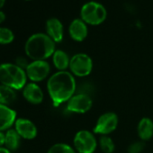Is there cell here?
<instances>
[{"instance_id":"cell-10","label":"cell","mask_w":153,"mask_h":153,"mask_svg":"<svg viewBox=\"0 0 153 153\" xmlns=\"http://www.w3.org/2000/svg\"><path fill=\"white\" fill-rule=\"evenodd\" d=\"M15 130L20 135L22 139L25 140H33L36 138L38 131L36 125L29 119L26 118H17L15 124Z\"/></svg>"},{"instance_id":"cell-17","label":"cell","mask_w":153,"mask_h":153,"mask_svg":"<svg viewBox=\"0 0 153 153\" xmlns=\"http://www.w3.org/2000/svg\"><path fill=\"white\" fill-rule=\"evenodd\" d=\"M21 137L17 133V131L11 128L6 131V141H5V147L9 149L11 152L16 151L21 143Z\"/></svg>"},{"instance_id":"cell-8","label":"cell","mask_w":153,"mask_h":153,"mask_svg":"<svg viewBox=\"0 0 153 153\" xmlns=\"http://www.w3.org/2000/svg\"><path fill=\"white\" fill-rule=\"evenodd\" d=\"M118 125V116L113 112L105 113L97 119L94 132L101 135H107L113 132Z\"/></svg>"},{"instance_id":"cell-16","label":"cell","mask_w":153,"mask_h":153,"mask_svg":"<svg viewBox=\"0 0 153 153\" xmlns=\"http://www.w3.org/2000/svg\"><path fill=\"white\" fill-rule=\"evenodd\" d=\"M53 65L59 71H64L67 68L69 67L70 58L68 55L62 50H56L52 55Z\"/></svg>"},{"instance_id":"cell-28","label":"cell","mask_w":153,"mask_h":153,"mask_svg":"<svg viewBox=\"0 0 153 153\" xmlns=\"http://www.w3.org/2000/svg\"><path fill=\"white\" fill-rule=\"evenodd\" d=\"M25 1H31V0H25Z\"/></svg>"},{"instance_id":"cell-20","label":"cell","mask_w":153,"mask_h":153,"mask_svg":"<svg viewBox=\"0 0 153 153\" xmlns=\"http://www.w3.org/2000/svg\"><path fill=\"white\" fill-rule=\"evenodd\" d=\"M99 145H100L101 149L105 153H113L114 150V140L106 135H103L99 139Z\"/></svg>"},{"instance_id":"cell-3","label":"cell","mask_w":153,"mask_h":153,"mask_svg":"<svg viewBox=\"0 0 153 153\" xmlns=\"http://www.w3.org/2000/svg\"><path fill=\"white\" fill-rule=\"evenodd\" d=\"M27 75L25 69L16 63L0 64V84L9 87L15 90H23L27 84Z\"/></svg>"},{"instance_id":"cell-26","label":"cell","mask_w":153,"mask_h":153,"mask_svg":"<svg viewBox=\"0 0 153 153\" xmlns=\"http://www.w3.org/2000/svg\"><path fill=\"white\" fill-rule=\"evenodd\" d=\"M0 153H12L9 149H7L6 147H0Z\"/></svg>"},{"instance_id":"cell-5","label":"cell","mask_w":153,"mask_h":153,"mask_svg":"<svg viewBox=\"0 0 153 153\" xmlns=\"http://www.w3.org/2000/svg\"><path fill=\"white\" fill-rule=\"evenodd\" d=\"M69 68L75 76H87L93 69L92 59L86 53H76L70 58Z\"/></svg>"},{"instance_id":"cell-1","label":"cell","mask_w":153,"mask_h":153,"mask_svg":"<svg viewBox=\"0 0 153 153\" xmlns=\"http://www.w3.org/2000/svg\"><path fill=\"white\" fill-rule=\"evenodd\" d=\"M47 90L53 106L57 107L73 97L76 90V80L68 71H58L49 78Z\"/></svg>"},{"instance_id":"cell-11","label":"cell","mask_w":153,"mask_h":153,"mask_svg":"<svg viewBox=\"0 0 153 153\" xmlns=\"http://www.w3.org/2000/svg\"><path fill=\"white\" fill-rule=\"evenodd\" d=\"M68 34L70 38L76 42H83L88 34V25L81 19H74L68 26Z\"/></svg>"},{"instance_id":"cell-24","label":"cell","mask_w":153,"mask_h":153,"mask_svg":"<svg viewBox=\"0 0 153 153\" xmlns=\"http://www.w3.org/2000/svg\"><path fill=\"white\" fill-rule=\"evenodd\" d=\"M6 141V132L0 131V147H5Z\"/></svg>"},{"instance_id":"cell-7","label":"cell","mask_w":153,"mask_h":153,"mask_svg":"<svg viewBox=\"0 0 153 153\" xmlns=\"http://www.w3.org/2000/svg\"><path fill=\"white\" fill-rule=\"evenodd\" d=\"M25 72L31 82L37 83L47 79L51 72V66L46 60H32Z\"/></svg>"},{"instance_id":"cell-19","label":"cell","mask_w":153,"mask_h":153,"mask_svg":"<svg viewBox=\"0 0 153 153\" xmlns=\"http://www.w3.org/2000/svg\"><path fill=\"white\" fill-rule=\"evenodd\" d=\"M15 41L14 32L5 26H0V45H8Z\"/></svg>"},{"instance_id":"cell-18","label":"cell","mask_w":153,"mask_h":153,"mask_svg":"<svg viewBox=\"0 0 153 153\" xmlns=\"http://www.w3.org/2000/svg\"><path fill=\"white\" fill-rule=\"evenodd\" d=\"M16 100V90L0 84V105L9 106Z\"/></svg>"},{"instance_id":"cell-12","label":"cell","mask_w":153,"mask_h":153,"mask_svg":"<svg viewBox=\"0 0 153 153\" xmlns=\"http://www.w3.org/2000/svg\"><path fill=\"white\" fill-rule=\"evenodd\" d=\"M46 34L51 37L55 43L60 42L64 37V26L61 21L56 17L49 18L45 24Z\"/></svg>"},{"instance_id":"cell-23","label":"cell","mask_w":153,"mask_h":153,"mask_svg":"<svg viewBox=\"0 0 153 153\" xmlns=\"http://www.w3.org/2000/svg\"><path fill=\"white\" fill-rule=\"evenodd\" d=\"M29 60H28V59H26L25 57H18V58H16V64L17 65V66H19L20 68H22L23 69H26V68L28 67V65H29Z\"/></svg>"},{"instance_id":"cell-2","label":"cell","mask_w":153,"mask_h":153,"mask_svg":"<svg viewBox=\"0 0 153 153\" xmlns=\"http://www.w3.org/2000/svg\"><path fill=\"white\" fill-rule=\"evenodd\" d=\"M56 51V43L46 33L32 34L25 43V52L32 60H46L52 57Z\"/></svg>"},{"instance_id":"cell-22","label":"cell","mask_w":153,"mask_h":153,"mask_svg":"<svg viewBox=\"0 0 153 153\" xmlns=\"http://www.w3.org/2000/svg\"><path fill=\"white\" fill-rule=\"evenodd\" d=\"M145 148V143L142 141H135L128 147L129 153H140Z\"/></svg>"},{"instance_id":"cell-15","label":"cell","mask_w":153,"mask_h":153,"mask_svg":"<svg viewBox=\"0 0 153 153\" xmlns=\"http://www.w3.org/2000/svg\"><path fill=\"white\" fill-rule=\"evenodd\" d=\"M138 135L144 141L153 136V121L148 117L142 118L138 124Z\"/></svg>"},{"instance_id":"cell-13","label":"cell","mask_w":153,"mask_h":153,"mask_svg":"<svg viewBox=\"0 0 153 153\" xmlns=\"http://www.w3.org/2000/svg\"><path fill=\"white\" fill-rule=\"evenodd\" d=\"M24 98L32 105H40L42 103L44 95L42 89L37 85V83L30 82L23 88Z\"/></svg>"},{"instance_id":"cell-4","label":"cell","mask_w":153,"mask_h":153,"mask_svg":"<svg viewBox=\"0 0 153 153\" xmlns=\"http://www.w3.org/2000/svg\"><path fill=\"white\" fill-rule=\"evenodd\" d=\"M107 17V11L105 6L97 1L85 3L80 9V18L88 25H99Z\"/></svg>"},{"instance_id":"cell-6","label":"cell","mask_w":153,"mask_h":153,"mask_svg":"<svg viewBox=\"0 0 153 153\" xmlns=\"http://www.w3.org/2000/svg\"><path fill=\"white\" fill-rule=\"evenodd\" d=\"M73 142L76 150L79 153H94L97 145L94 134L86 130L76 132Z\"/></svg>"},{"instance_id":"cell-9","label":"cell","mask_w":153,"mask_h":153,"mask_svg":"<svg viewBox=\"0 0 153 153\" xmlns=\"http://www.w3.org/2000/svg\"><path fill=\"white\" fill-rule=\"evenodd\" d=\"M93 101L88 94H78L73 96L67 104V110L71 113L84 114L91 109Z\"/></svg>"},{"instance_id":"cell-25","label":"cell","mask_w":153,"mask_h":153,"mask_svg":"<svg viewBox=\"0 0 153 153\" xmlns=\"http://www.w3.org/2000/svg\"><path fill=\"white\" fill-rule=\"evenodd\" d=\"M7 19V16L3 10H0V25H2Z\"/></svg>"},{"instance_id":"cell-21","label":"cell","mask_w":153,"mask_h":153,"mask_svg":"<svg viewBox=\"0 0 153 153\" xmlns=\"http://www.w3.org/2000/svg\"><path fill=\"white\" fill-rule=\"evenodd\" d=\"M47 153H76L72 147L66 143H56L52 145Z\"/></svg>"},{"instance_id":"cell-14","label":"cell","mask_w":153,"mask_h":153,"mask_svg":"<svg viewBox=\"0 0 153 153\" xmlns=\"http://www.w3.org/2000/svg\"><path fill=\"white\" fill-rule=\"evenodd\" d=\"M17 119V113L11 107L0 105V131L12 128Z\"/></svg>"},{"instance_id":"cell-27","label":"cell","mask_w":153,"mask_h":153,"mask_svg":"<svg viewBox=\"0 0 153 153\" xmlns=\"http://www.w3.org/2000/svg\"><path fill=\"white\" fill-rule=\"evenodd\" d=\"M7 0H0V10H2V8L5 7Z\"/></svg>"}]
</instances>
